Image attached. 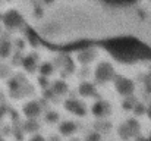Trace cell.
I'll return each mask as SVG.
<instances>
[{"label": "cell", "mask_w": 151, "mask_h": 141, "mask_svg": "<svg viewBox=\"0 0 151 141\" xmlns=\"http://www.w3.org/2000/svg\"><path fill=\"white\" fill-rule=\"evenodd\" d=\"M113 78H116L113 66L110 63H107V62H101L100 65L97 66V69H96V80H97V82L103 84V82H107V81H110Z\"/></svg>", "instance_id": "obj_1"}, {"label": "cell", "mask_w": 151, "mask_h": 141, "mask_svg": "<svg viewBox=\"0 0 151 141\" xmlns=\"http://www.w3.org/2000/svg\"><path fill=\"white\" fill-rule=\"evenodd\" d=\"M114 85L117 93L122 95H131L134 93V82L125 77H116L114 78Z\"/></svg>", "instance_id": "obj_2"}, {"label": "cell", "mask_w": 151, "mask_h": 141, "mask_svg": "<svg viewBox=\"0 0 151 141\" xmlns=\"http://www.w3.org/2000/svg\"><path fill=\"white\" fill-rule=\"evenodd\" d=\"M3 22H4V25H6L9 30H12V28H18V27L22 24V18H21V15H19L16 10H10V12L4 13Z\"/></svg>", "instance_id": "obj_3"}, {"label": "cell", "mask_w": 151, "mask_h": 141, "mask_svg": "<svg viewBox=\"0 0 151 141\" xmlns=\"http://www.w3.org/2000/svg\"><path fill=\"white\" fill-rule=\"evenodd\" d=\"M65 107L66 110H69L70 113L73 115H78V116H84L85 115V107L82 106V103H79L78 100L75 98H69L65 101Z\"/></svg>", "instance_id": "obj_4"}, {"label": "cell", "mask_w": 151, "mask_h": 141, "mask_svg": "<svg viewBox=\"0 0 151 141\" xmlns=\"http://www.w3.org/2000/svg\"><path fill=\"white\" fill-rule=\"evenodd\" d=\"M40 112H41V107H40V104L37 101H31V103H27L24 106V113L29 119H34L35 116H38Z\"/></svg>", "instance_id": "obj_5"}, {"label": "cell", "mask_w": 151, "mask_h": 141, "mask_svg": "<svg viewBox=\"0 0 151 141\" xmlns=\"http://www.w3.org/2000/svg\"><path fill=\"white\" fill-rule=\"evenodd\" d=\"M93 113H94L97 118L107 116V115L110 113V104H107L106 101H97V103L93 106Z\"/></svg>", "instance_id": "obj_6"}, {"label": "cell", "mask_w": 151, "mask_h": 141, "mask_svg": "<svg viewBox=\"0 0 151 141\" xmlns=\"http://www.w3.org/2000/svg\"><path fill=\"white\" fill-rule=\"evenodd\" d=\"M94 57H96V51L91 50V48H85L84 51H81V53L78 54V59H79V62H82V63H88V62H91Z\"/></svg>", "instance_id": "obj_7"}, {"label": "cell", "mask_w": 151, "mask_h": 141, "mask_svg": "<svg viewBox=\"0 0 151 141\" xmlns=\"http://www.w3.org/2000/svg\"><path fill=\"white\" fill-rule=\"evenodd\" d=\"M79 93H81V95L93 97V95H96V90H94L93 84H90V82H82V84L79 85Z\"/></svg>", "instance_id": "obj_8"}, {"label": "cell", "mask_w": 151, "mask_h": 141, "mask_svg": "<svg viewBox=\"0 0 151 141\" xmlns=\"http://www.w3.org/2000/svg\"><path fill=\"white\" fill-rule=\"evenodd\" d=\"M75 129H76V125L73 122H62L60 124V132L63 135H70L75 132Z\"/></svg>", "instance_id": "obj_9"}, {"label": "cell", "mask_w": 151, "mask_h": 141, "mask_svg": "<svg viewBox=\"0 0 151 141\" xmlns=\"http://www.w3.org/2000/svg\"><path fill=\"white\" fill-rule=\"evenodd\" d=\"M22 63H24V68H25L27 71H29V72L35 71V68H37V60H35L34 56H28V57H25Z\"/></svg>", "instance_id": "obj_10"}, {"label": "cell", "mask_w": 151, "mask_h": 141, "mask_svg": "<svg viewBox=\"0 0 151 141\" xmlns=\"http://www.w3.org/2000/svg\"><path fill=\"white\" fill-rule=\"evenodd\" d=\"M68 91V85L63 82V81H56L53 84V93L56 94H65Z\"/></svg>", "instance_id": "obj_11"}, {"label": "cell", "mask_w": 151, "mask_h": 141, "mask_svg": "<svg viewBox=\"0 0 151 141\" xmlns=\"http://www.w3.org/2000/svg\"><path fill=\"white\" fill-rule=\"evenodd\" d=\"M10 53V44L9 41H0V56L1 57H7Z\"/></svg>", "instance_id": "obj_12"}, {"label": "cell", "mask_w": 151, "mask_h": 141, "mask_svg": "<svg viewBox=\"0 0 151 141\" xmlns=\"http://www.w3.org/2000/svg\"><path fill=\"white\" fill-rule=\"evenodd\" d=\"M119 135H120L123 140H128L129 137H132V132H131V129H129V127H128L126 124L119 128Z\"/></svg>", "instance_id": "obj_13"}, {"label": "cell", "mask_w": 151, "mask_h": 141, "mask_svg": "<svg viewBox=\"0 0 151 141\" xmlns=\"http://www.w3.org/2000/svg\"><path fill=\"white\" fill-rule=\"evenodd\" d=\"M126 125L129 127V129H131L132 135H137V134H138V131H139V125H138V122H137L135 119H129Z\"/></svg>", "instance_id": "obj_14"}, {"label": "cell", "mask_w": 151, "mask_h": 141, "mask_svg": "<svg viewBox=\"0 0 151 141\" xmlns=\"http://www.w3.org/2000/svg\"><path fill=\"white\" fill-rule=\"evenodd\" d=\"M40 72H41V75H43V77H49L51 72H53V66H51L50 63H44V65H41Z\"/></svg>", "instance_id": "obj_15"}, {"label": "cell", "mask_w": 151, "mask_h": 141, "mask_svg": "<svg viewBox=\"0 0 151 141\" xmlns=\"http://www.w3.org/2000/svg\"><path fill=\"white\" fill-rule=\"evenodd\" d=\"M25 129H27L28 132H32V131H37V129H38V125H37L32 119H28L27 124H25Z\"/></svg>", "instance_id": "obj_16"}, {"label": "cell", "mask_w": 151, "mask_h": 141, "mask_svg": "<svg viewBox=\"0 0 151 141\" xmlns=\"http://www.w3.org/2000/svg\"><path fill=\"white\" fill-rule=\"evenodd\" d=\"M9 87H10V90L16 94H19V90H21V84H19V81L18 80H10V82H9Z\"/></svg>", "instance_id": "obj_17"}, {"label": "cell", "mask_w": 151, "mask_h": 141, "mask_svg": "<svg viewBox=\"0 0 151 141\" xmlns=\"http://www.w3.org/2000/svg\"><path fill=\"white\" fill-rule=\"evenodd\" d=\"M46 119H47V122H57V119H59V115L56 113V112H49L47 115H46Z\"/></svg>", "instance_id": "obj_18"}, {"label": "cell", "mask_w": 151, "mask_h": 141, "mask_svg": "<svg viewBox=\"0 0 151 141\" xmlns=\"http://www.w3.org/2000/svg\"><path fill=\"white\" fill-rule=\"evenodd\" d=\"M123 107H125L126 110H129V109H134V101H132V100H126V101L123 103Z\"/></svg>", "instance_id": "obj_19"}, {"label": "cell", "mask_w": 151, "mask_h": 141, "mask_svg": "<svg viewBox=\"0 0 151 141\" xmlns=\"http://www.w3.org/2000/svg\"><path fill=\"white\" fill-rule=\"evenodd\" d=\"M88 141H100V135H99L97 132H93V134H90Z\"/></svg>", "instance_id": "obj_20"}, {"label": "cell", "mask_w": 151, "mask_h": 141, "mask_svg": "<svg viewBox=\"0 0 151 141\" xmlns=\"http://www.w3.org/2000/svg\"><path fill=\"white\" fill-rule=\"evenodd\" d=\"M134 109H135V112H137V113H142V112H144V109H142V106H141V104H137Z\"/></svg>", "instance_id": "obj_21"}, {"label": "cell", "mask_w": 151, "mask_h": 141, "mask_svg": "<svg viewBox=\"0 0 151 141\" xmlns=\"http://www.w3.org/2000/svg\"><path fill=\"white\" fill-rule=\"evenodd\" d=\"M31 141H46L43 137H40V135H35V137H32L31 138Z\"/></svg>", "instance_id": "obj_22"}, {"label": "cell", "mask_w": 151, "mask_h": 141, "mask_svg": "<svg viewBox=\"0 0 151 141\" xmlns=\"http://www.w3.org/2000/svg\"><path fill=\"white\" fill-rule=\"evenodd\" d=\"M7 74V69L6 68H3V69H0V77H4Z\"/></svg>", "instance_id": "obj_23"}, {"label": "cell", "mask_w": 151, "mask_h": 141, "mask_svg": "<svg viewBox=\"0 0 151 141\" xmlns=\"http://www.w3.org/2000/svg\"><path fill=\"white\" fill-rule=\"evenodd\" d=\"M41 85H43V87H44V88H46V87H47V81H46V80H44V77H41Z\"/></svg>", "instance_id": "obj_24"}, {"label": "cell", "mask_w": 151, "mask_h": 141, "mask_svg": "<svg viewBox=\"0 0 151 141\" xmlns=\"http://www.w3.org/2000/svg\"><path fill=\"white\" fill-rule=\"evenodd\" d=\"M137 141H148V140H145V138H142V137H138V138H137Z\"/></svg>", "instance_id": "obj_25"}, {"label": "cell", "mask_w": 151, "mask_h": 141, "mask_svg": "<svg viewBox=\"0 0 151 141\" xmlns=\"http://www.w3.org/2000/svg\"><path fill=\"white\" fill-rule=\"evenodd\" d=\"M148 116L151 118V106H150V109H148Z\"/></svg>", "instance_id": "obj_26"}, {"label": "cell", "mask_w": 151, "mask_h": 141, "mask_svg": "<svg viewBox=\"0 0 151 141\" xmlns=\"http://www.w3.org/2000/svg\"><path fill=\"white\" fill-rule=\"evenodd\" d=\"M148 141H151V137H150V138H148Z\"/></svg>", "instance_id": "obj_27"}, {"label": "cell", "mask_w": 151, "mask_h": 141, "mask_svg": "<svg viewBox=\"0 0 151 141\" xmlns=\"http://www.w3.org/2000/svg\"><path fill=\"white\" fill-rule=\"evenodd\" d=\"M0 141H4V140H1V138H0Z\"/></svg>", "instance_id": "obj_28"}]
</instances>
